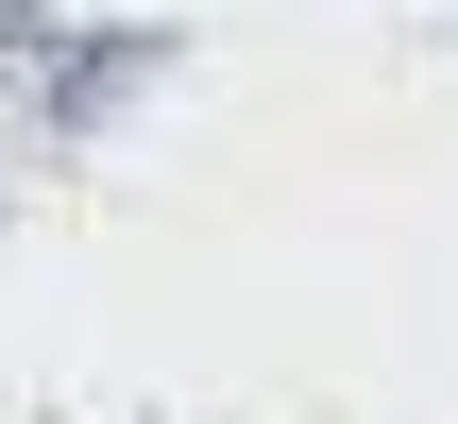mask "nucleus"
<instances>
[{
	"label": "nucleus",
	"mask_w": 458,
	"mask_h": 424,
	"mask_svg": "<svg viewBox=\"0 0 458 424\" xmlns=\"http://www.w3.org/2000/svg\"><path fill=\"white\" fill-rule=\"evenodd\" d=\"M153 68H170V34H102V51H68V68H51V119H102V102H136Z\"/></svg>",
	"instance_id": "f257e3e1"
}]
</instances>
